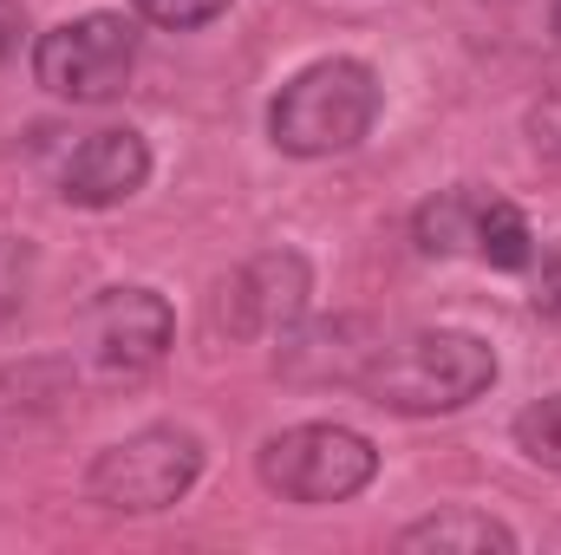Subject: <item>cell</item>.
Listing matches in <instances>:
<instances>
[{"label": "cell", "instance_id": "obj_1", "mask_svg": "<svg viewBox=\"0 0 561 555\" xmlns=\"http://www.w3.org/2000/svg\"><path fill=\"white\" fill-rule=\"evenodd\" d=\"M496 386V347L470 327H419L399 340H379V353L359 373V393L399 418L463 412Z\"/></svg>", "mask_w": 561, "mask_h": 555}, {"label": "cell", "instance_id": "obj_2", "mask_svg": "<svg viewBox=\"0 0 561 555\" xmlns=\"http://www.w3.org/2000/svg\"><path fill=\"white\" fill-rule=\"evenodd\" d=\"M379 72L353 53H333V59H313L300 66L268 105V138L287 157H346L359 150L366 132L379 125Z\"/></svg>", "mask_w": 561, "mask_h": 555}, {"label": "cell", "instance_id": "obj_3", "mask_svg": "<svg viewBox=\"0 0 561 555\" xmlns=\"http://www.w3.org/2000/svg\"><path fill=\"white\" fill-rule=\"evenodd\" d=\"M196 477H203V438L183 424H144L85 464V497L99 510L157 517V510L183 503L196 490Z\"/></svg>", "mask_w": 561, "mask_h": 555}, {"label": "cell", "instance_id": "obj_4", "mask_svg": "<svg viewBox=\"0 0 561 555\" xmlns=\"http://www.w3.org/2000/svg\"><path fill=\"white\" fill-rule=\"evenodd\" d=\"M255 477L287 503H353L379 477V451L353 424H287L255 451Z\"/></svg>", "mask_w": 561, "mask_h": 555}, {"label": "cell", "instance_id": "obj_5", "mask_svg": "<svg viewBox=\"0 0 561 555\" xmlns=\"http://www.w3.org/2000/svg\"><path fill=\"white\" fill-rule=\"evenodd\" d=\"M138 66V26L125 13H79L53 33H39L33 46V79L39 92L66 99V105H105L131 86Z\"/></svg>", "mask_w": 561, "mask_h": 555}, {"label": "cell", "instance_id": "obj_6", "mask_svg": "<svg viewBox=\"0 0 561 555\" xmlns=\"http://www.w3.org/2000/svg\"><path fill=\"white\" fill-rule=\"evenodd\" d=\"M307 294H313V269L300 249H262L249 256L236 275L216 287V333L229 340H275L294 320H307Z\"/></svg>", "mask_w": 561, "mask_h": 555}, {"label": "cell", "instance_id": "obj_7", "mask_svg": "<svg viewBox=\"0 0 561 555\" xmlns=\"http://www.w3.org/2000/svg\"><path fill=\"white\" fill-rule=\"evenodd\" d=\"M176 314L157 287H105L85 307V360L99 380H144L170 353Z\"/></svg>", "mask_w": 561, "mask_h": 555}, {"label": "cell", "instance_id": "obj_8", "mask_svg": "<svg viewBox=\"0 0 561 555\" xmlns=\"http://www.w3.org/2000/svg\"><path fill=\"white\" fill-rule=\"evenodd\" d=\"M144 183H150V144L131 125L92 132L59 170V196L79 203V209H118V203L138 196Z\"/></svg>", "mask_w": 561, "mask_h": 555}, {"label": "cell", "instance_id": "obj_9", "mask_svg": "<svg viewBox=\"0 0 561 555\" xmlns=\"http://www.w3.org/2000/svg\"><path fill=\"white\" fill-rule=\"evenodd\" d=\"M373 353H379V333H373V320H353V314L313 320V327L294 320L280 333V373L300 386H359Z\"/></svg>", "mask_w": 561, "mask_h": 555}, {"label": "cell", "instance_id": "obj_10", "mask_svg": "<svg viewBox=\"0 0 561 555\" xmlns=\"http://www.w3.org/2000/svg\"><path fill=\"white\" fill-rule=\"evenodd\" d=\"M79 393V366L66 353H33V360H7L0 366V438H26L39 424L72 406Z\"/></svg>", "mask_w": 561, "mask_h": 555}, {"label": "cell", "instance_id": "obj_11", "mask_svg": "<svg viewBox=\"0 0 561 555\" xmlns=\"http://www.w3.org/2000/svg\"><path fill=\"white\" fill-rule=\"evenodd\" d=\"M399 550L405 555H516V530L503 523V517H490V510H431L419 523H405L399 530Z\"/></svg>", "mask_w": 561, "mask_h": 555}, {"label": "cell", "instance_id": "obj_12", "mask_svg": "<svg viewBox=\"0 0 561 555\" xmlns=\"http://www.w3.org/2000/svg\"><path fill=\"white\" fill-rule=\"evenodd\" d=\"M483 190H437L431 203H419V216H412V236H419L424 256H477V216H483Z\"/></svg>", "mask_w": 561, "mask_h": 555}, {"label": "cell", "instance_id": "obj_13", "mask_svg": "<svg viewBox=\"0 0 561 555\" xmlns=\"http://www.w3.org/2000/svg\"><path fill=\"white\" fill-rule=\"evenodd\" d=\"M477 256H483L490 269H503V275L536 269V229H529V216H523L516 203L490 196L483 216H477Z\"/></svg>", "mask_w": 561, "mask_h": 555}, {"label": "cell", "instance_id": "obj_14", "mask_svg": "<svg viewBox=\"0 0 561 555\" xmlns=\"http://www.w3.org/2000/svg\"><path fill=\"white\" fill-rule=\"evenodd\" d=\"M510 438H516V451L529 457V464H542V471H561V393L549 399H529L516 424H510Z\"/></svg>", "mask_w": 561, "mask_h": 555}, {"label": "cell", "instance_id": "obj_15", "mask_svg": "<svg viewBox=\"0 0 561 555\" xmlns=\"http://www.w3.org/2000/svg\"><path fill=\"white\" fill-rule=\"evenodd\" d=\"M26 287H33V242L26 236H0V320L20 314Z\"/></svg>", "mask_w": 561, "mask_h": 555}, {"label": "cell", "instance_id": "obj_16", "mask_svg": "<svg viewBox=\"0 0 561 555\" xmlns=\"http://www.w3.org/2000/svg\"><path fill=\"white\" fill-rule=\"evenodd\" d=\"M236 0H138V13L150 26H170V33H190V26H209L222 20Z\"/></svg>", "mask_w": 561, "mask_h": 555}, {"label": "cell", "instance_id": "obj_17", "mask_svg": "<svg viewBox=\"0 0 561 555\" xmlns=\"http://www.w3.org/2000/svg\"><path fill=\"white\" fill-rule=\"evenodd\" d=\"M523 125H529V144H536L542 157H556V163H561V79L536 99V105H529V118H523Z\"/></svg>", "mask_w": 561, "mask_h": 555}, {"label": "cell", "instance_id": "obj_18", "mask_svg": "<svg viewBox=\"0 0 561 555\" xmlns=\"http://www.w3.org/2000/svg\"><path fill=\"white\" fill-rule=\"evenodd\" d=\"M529 301H536L542 320H556L561 327V242L542 256V269H536V294H529Z\"/></svg>", "mask_w": 561, "mask_h": 555}, {"label": "cell", "instance_id": "obj_19", "mask_svg": "<svg viewBox=\"0 0 561 555\" xmlns=\"http://www.w3.org/2000/svg\"><path fill=\"white\" fill-rule=\"evenodd\" d=\"M20 39H26V7L20 0H0V66L20 53Z\"/></svg>", "mask_w": 561, "mask_h": 555}, {"label": "cell", "instance_id": "obj_20", "mask_svg": "<svg viewBox=\"0 0 561 555\" xmlns=\"http://www.w3.org/2000/svg\"><path fill=\"white\" fill-rule=\"evenodd\" d=\"M549 33H556V46H561V0H549Z\"/></svg>", "mask_w": 561, "mask_h": 555}]
</instances>
